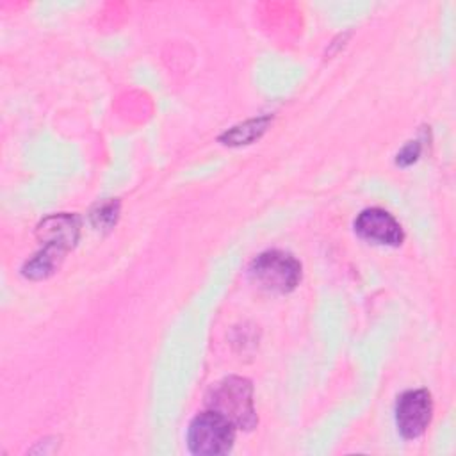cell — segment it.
Listing matches in <instances>:
<instances>
[{
  "instance_id": "obj_1",
  "label": "cell",
  "mask_w": 456,
  "mask_h": 456,
  "mask_svg": "<svg viewBox=\"0 0 456 456\" xmlns=\"http://www.w3.org/2000/svg\"><path fill=\"white\" fill-rule=\"evenodd\" d=\"M205 404L239 429L249 431L258 422L253 406V387L246 378L228 376L221 379L208 390Z\"/></svg>"
},
{
  "instance_id": "obj_2",
  "label": "cell",
  "mask_w": 456,
  "mask_h": 456,
  "mask_svg": "<svg viewBox=\"0 0 456 456\" xmlns=\"http://www.w3.org/2000/svg\"><path fill=\"white\" fill-rule=\"evenodd\" d=\"M249 280L262 290L287 294L301 280V264L285 251L271 249L260 253L248 269Z\"/></svg>"
},
{
  "instance_id": "obj_3",
  "label": "cell",
  "mask_w": 456,
  "mask_h": 456,
  "mask_svg": "<svg viewBox=\"0 0 456 456\" xmlns=\"http://www.w3.org/2000/svg\"><path fill=\"white\" fill-rule=\"evenodd\" d=\"M233 440L235 426L212 410L196 415L187 431L189 451L200 456L226 454L230 452Z\"/></svg>"
},
{
  "instance_id": "obj_4",
  "label": "cell",
  "mask_w": 456,
  "mask_h": 456,
  "mask_svg": "<svg viewBox=\"0 0 456 456\" xmlns=\"http://www.w3.org/2000/svg\"><path fill=\"white\" fill-rule=\"evenodd\" d=\"M78 232L80 221L75 214H53L45 217L36 232L39 242L43 244L37 256L53 267H59L64 253L77 244Z\"/></svg>"
},
{
  "instance_id": "obj_5",
  "label": "cell",
  "mask_w": 456,
  "mask_h": 456,
  "mask_svg": "<svg viewBox=\"0 0 456 456\" xmlns=\"http://www.w3.org/2000/svg\"><path fill=\"white\" fill-rule=\"evenodd\" d=\"M431 411L433 401L428 390L419 388L401 394L395 404V422L399 433L404 438L420 436L431 420Z\"/></svg>"
},
{
  "instance_id": "obj_6",
  "label": "cell",
  "mask_w": 456,
  "mask_h": 456,
  "mask_svg": "<svg viewBox=\"0 0 456 456\" xmlns=\"http://www.w3.org/2000/svg\"><path fill=\"white\" fill-rule=\"evenodd\" d=\"M356 233L370 242L385 246H399L404 239L397 219L383 208H367L354 219Z\"/></svg>"
},
{
  "instance_id": "obj_7",
  "label": "cell",
  "mask_w": 456,
  "mask_h": 456,
  "mask_svg": "<svg viewBox=\"0 0 456 456\" xmlns=\"http://www.w3.org/2000/svg\"><path fill=\"white\" fill-rule=\"evenodd\" d=\"M269 121H271L269 116H262V118H255V119L244 121L242 125H237V126H232L230 130H226L219 137V141L223 144H230V146L249 144V142H253L255 139H258L265 132Z\"/></svg>"
},
{
  "instance_id": "obj_8",
  "label": "cell",
  "mask_w": 456,
  "mask_h": 456,
  "mask_svg": "<svg viewBox=\"0 0 456 456\" xmlns=\"http://www.w3.org/2000/svg\"><path fill=\"white\" fill-rule=\"evenodd\" d=\"M118 212H119V203L110 200L105 201L102 205H98L93 212H91V221L94 224V228L98 230H109L116 224L118 221Z\"/></svg>"
},
{
  "instance_id": "obj_9",
  "label": "cell",
  "mask_w": 456,
  "mask_h": 456,
  "mask_svg": "<svg viewBox=\"0 0 456 456\" xmlns=\"http://www.w3.org/2000/svg\"><path fill=\"white\" fill-rule=\"evenodd\" d=\"M420 155V142L419 141H410L399 153H397V159L395 162L399 166H410L413 164Z\"/></svg>"
}]
</instances>
